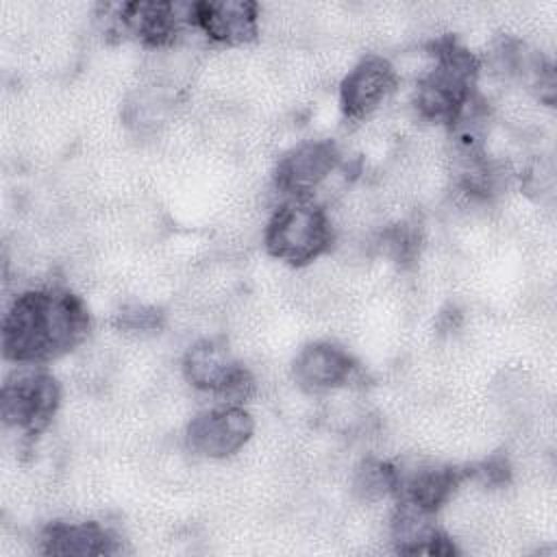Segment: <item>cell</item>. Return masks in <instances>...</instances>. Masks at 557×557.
<instances>
[{
  "mask_svg": "<svg viewBox=\"0 0 557 557\" xmlns=\"http://www.w3.org/2000/svg\"><path fill=\"white\" fill-rule=\"evenodd\" d=\"M189 20V7L187 13L181 15L178 7L172 2H126L117 9V24L124 33L133 35L146 46L161 48L174 44V39L181 33L183 20Z\"/></svg>",
  "mask_w": 557,
  "mask_h": 557,
  "instance_id": "obj_11",
  "label": "cell"
},
{
  "mask_svg": "<svg viewBox=\"0 0 557 557\" xmlns=\"http://www.w3.org/2000/svg\"><path fill=\"white\" fill-rule=\"evenodd\" d=\"M61 405V387L44 366H15L0 392L4 426L24 437H37L54 420Z\"/></svg>",
  "mask_w": 557,
  "mask_h": 557,
  "instance_id": "obj_4",
  "label": "cell"
},
{
  "mask_svg": "<svg viewBox=\"0 0 557 557\" xmlns=\"http://www.w3.org/2000/svg\"><path fill=\"white\" fill-rule=\"evenodd\" d=\"M357 370L348 350L333 342H311L298 350L292 363L296 385L307 394H324L344 387Z\"/></svg>",
  "mask_w": 557,
  "mask_h": 557,
  "instance_id": "obj_10",
  "label": "cell"
},
{
  "mask_svg": "<svg viewBox=\"0 0 557 557\" xmlns=\"http://www.w3.org/2000/svg\"><path fill=\"white\" fill-rule=\"evenodd\" d=\"M255 433V420L244 405L222 403L191 418L185 429L189 450L207 459H226L239 453Z\"/></svg>",
  "mask_w": 557,
  "mask_h": 557,
  "instance_id": "obj_6",
  "label": "cell"
},
{
  "mask_svg": "<svg viewBox=\"0 0 557 557\" xmlns=\"http://www.w3.org/2000/svg\"><path fill=\"white\" fill-rule=\"evenodd\" d=\"M189 22L215 44L242 46L259 35V4L250 0L194 2Z\"/></svg>",
  "mask_w": 557,
  "mask_h": 557,
  "instance_id": "obj_9",
  "label": "cell"
},
{
  "mask_svg": "<svg viewBox=\"0 0 557 557\" xmlns=\"http://www.w3.org/2000/svg\"><path fill=\"white\" fill-rule=\"evenodd\" d=\"M331 242V218L313 198H285L274 209L263 231L268 255L294 268L322 257Z\"/></svg>",
  "mask_w": 557,
  "mask_h": 557,
  "instance_id": "obj_3",
  "label": "cell"
},
{
  "mask_svg": "<svg viewBox=\"0 0 557 557\" xmlns=\"http://www.w3.org/2000/svg\"><path fill=\"white\" fill-rule=\"evenodd\" d=\"M185 381L222 403L242 405L255 392L252 374L235 359L222 337H205L191 344L183 355Z\"/></svg>",
  "mask_w": 557,
  "mask_h": 557,
  "instance_id": "obj_5",
  "label": "cell"
},
{
  "mask_svg": "<svg viewBox=\"0 0 557 557\" xmlns=\"http://www.w3.org/2000/svg\"><path fill=\"white\" fill-rule=\"evenodd\" d=\"M398 87L394 63L381 54L363 57L339 85V107L348 120L372 115Z\"/></svg>",
  "mask_w": 557,
  "mask_h": 557,
  "instance_id": "obj_8",
  "label": "cell"
},
{
  "mask_svg": "<svg viewBox=\"0 0 557 557\" xmlns=\"http://www.w3.org/2000/svg\"><path fill=\"white\" fill-rule=\"evenodd\" d=\"M339 148L331 139H307L287 150L274 170V187L283 198H313L337 170Z\"/></svg>",
  "mask_w": 557,
  "mask_h": 557,
  "instance_id": "obj_7",
  "label": "cell"
},
{
  "mask_svg": "<svg viewBox=\"0 0 557 557\" xmlns=\"http://www.w3.org/2000/svg\"><path fill=\"white\" fill-rule=\"evenodd\" d=\"M39 542L48 555H113L120 550L115 533L100 522H52Z\"/></svg>",
  "mask_w": 557,
  "mask_h": 557,
  "instance_id": "obj_12",
  "label": "cell"
},
{
  "mask_svg": "<svg viewBox=\"0 0 557 557\" xmlns=\"http://www.w3.org/2000/svg\"><path fill=\"white\" fill-rule=\"evenodd\" d=\"M91 320L85 302L63 287L17 294L2 318V355L15 366H44L81 346Z\"/></svg>",
  "mask_w": 557,
  "mask_h": 557,
  "instance_id": "obj_1",
  "label": "cell"
},
{
  "mask_svg": "<svg viewBox=\"0 0 557 557\" xmlns=\"http://www.w3.org/2000/svg\"><path fill=\"white\" fill-rule=\"evenodd\" d=\"M355 492L363 500H376L387 494H396L398 485V470L389 463L370 459L363 461L355 474Z\"/></svg>",
  "mask_w": 557,
  "mask_h": 557,
  "instance_id": "obj_13",
  "label": "cell"
},
{
  "mask_svg": "<svg viewBox=\"0 0 557 557\" xmlns=\"http://www.w3.org/2000/svg\"><path fill=\"white\" fill-rule=\"evenodd\" d=\"M479 78V61L472 52L446 41L437 46L433 65L424 72L416 87L418 113L437 124H455L474 102Z\"/></svg>",
  "mask_w": 557,
  "mask_h": 557,
  "instance_id": "obj_2",
  "label": "cell"
}]
</instances>
